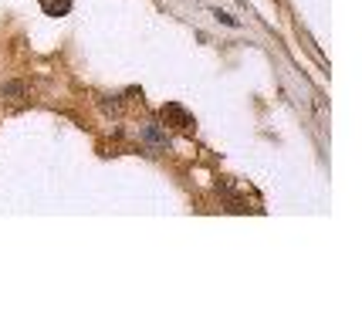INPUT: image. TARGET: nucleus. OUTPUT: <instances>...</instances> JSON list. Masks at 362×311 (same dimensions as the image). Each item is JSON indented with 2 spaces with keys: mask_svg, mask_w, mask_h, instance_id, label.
<instances>
[{
  "mask_svg": "<svg viewBox=\"0 0 362 311\" xmlns=\"http://www.w3.org/2000/svg\"><path fill=\"white\" fill-rule=\"evenodd\" d=\"M166 132H180V136H197V119L189 115L183 105H176V102H166L163 109H159V119H156Z\"/></svg>",
  "mask_w": 362,
  "mask_h": 311,
  "instance_id": "1",
  "label": "nucleus"
},
{
  "mask_svg": "<svg viewBox=\"0 0 362 311\" xmlns=\"http://www.w3.org/2000/svg\"><path fill=\"white\" fill-rule=\"evenodd\" d=\"M0 102H4V109H11V112L28 109V105L34 102L31 81H24V78H14V81H4V85H0Z\"/></svg>",
  "mask_w": 362,
  "mask_h": 311,
  "instance_id": "2",
  "label": "nucleus"
},
{
  "mask_svg": "<svg viewBox=\"0 0 362 311\" xmlns=\"http://www.w3.org/2000/svg\"><path fill=\"white\" fill-rule=\"evenodd\" d=\"M139 139L146 142V146H153V149H170V132H166L159 122H146V125H142Z\"/></svg>",
  "mask_w": 362,
  "mask_h": 311,
  "instance_id": "3",
  "label": "nucleus"
},
{
  "mask_svg": "<svg viewBox=\"0 0 362 311\" xmlns=\"http://www.w3.org/2000/svg\"><path fill=\"white\" fill-rule=\"evenodd\" d=\"M37 4H41V11H45L47 17H64L68 11H71L75 0H37Z\"/></svg>",
  "mask_w": 362,
  "mask_h": 311,
  "instance_id": "4",
  "label": "nucleus"
},
{
  "mask_svg": "<svg viewBox=\"0 0 362 311\" xmlns=\"http://www.w3.org/2000/svg\"><path fill=\"white\" fill-rule=\"evenodd\" d=\"M214 17H217V20H223L227 28H234V24H237L234 17H230V14H223V11H214Z\"/></svg>",
  "mask_w": 362,
  "mask_h": 311,
  "instance_id": "5",
  "label": "nucleus"
}]
</instances>
